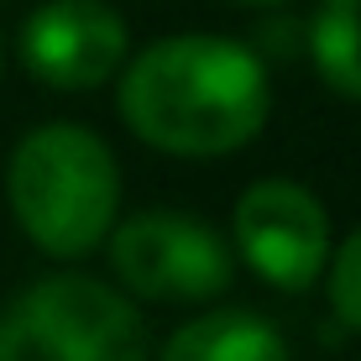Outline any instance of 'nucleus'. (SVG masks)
Returning <instances> with one entry per match:
<instances>
[{"label": "nucleus", "instance_id": "obj_7", "mask_svg": "<svg viewBox=\"0 0 361 361\" xmlns=\"http://www.w3.org/2000/svg\"><path fill=\"white\" fill-rule=\"evenodd\" d=\"M163 361H288V345L267 319L246 309H215L173 335Z\"/></svg>", "mask_w": 361, "mask_h": 361}, {"label": "nucleus", "instance_id": "obj_2", "mask_svg": "<svg viewBox=\"0 0 361 361\" xmlns=\"http://www.w3.org/2000/svg\"><path fill=\"white\" fill-rule=\"evenodd\" d=\"M21 231L53 257H79L110 231L121 178L110 147L84 126H42L16 147L6 173Z\"/></svg>", "mask_w": 361, "mask_h": 361}, {"label": "nucleus", "instance_id": "obj_8", "mask_svg": "<svg viewBox=\"0 0 361 361\" xmlns=\"http://www.w3.org/2000/svg\"><path fill=\"white\" fill-rule=\"evenodd\" d=\"M309 53H314L319 79L335 94L361 99V0H325L309 27Z\"/></svg>", "mask_w": 361, "mask_h": 361}, {"label": "nucleus", "instance_id": "obj_6", "mask_svg": "<svg viewBox=\"0 0 361 361\" xmlns=\"http://www.w3.org/2000/svg\"><path fill=\"white\" fill-rule=\"evenodd\" d=\"M21 58L53 90H94L126 58V27L99 0H53L27 21Z\"/></svg>", "mask_w": 361, "mask_h": 361}, {"label": "nucleus", "instance_id": "obj_9", "mask_svg": "<svg viewBox=\"0 0 361 361\" xmlns=\"http://www.w3.org/2000/svg\"><path fill=\"white\" fill-rule=\"evenodd\" d=\"M330 304H335V314H341L345 325L361 330V231L341 246V257H335V267H330Z\"/></svg>", "mask_w": 361, "mask_h": 361}, {"label": "nucleus", "instance_id": "obj_4", "mask_svg": "<svg viewBox=\"0 0 361 361\" xmlns=\"http://www.w3.org/2000/svg\"><path fill=\"white\" fill-rule=\"evenodd\" d=\"M110 262L131 293L157 304H194L231 288V252L220 246V235L168 209L126 220L110 241Z\"/></svg>", "mask_w": 361, "mask_h": 361}, {"label": "nucleus", "instance_id": "obj_5", "mask_svg": "<svg viewBox=\"0 0 361 361\" xmlns=\"http://www.w3.org/2000/svg\"><path fill=\"white\" fill-rule=\"evenodd\" d=\"M241 257L278 288H309L330 262V220L298 183H252L235 204Z\"/></svg>", "mask_w": 361, "mask_h": 361}, {"label": "nucleus", "instance_id": "obj_3", "mask_svg": "<svg viewBox=\"0 0 361 361\" xmlns=\"http://www.w3.org/2000/svg\"><path fill=\"white\" fill-rule=\"evenodd\" d=\"M0 361H147V341L116 288L47 278L0 314Z\"/></svg>", "mask_w": 361, "mask_h": 361}, {"label": "nucleus", "instance_id": "obj_1", "mask_svg": "<svg viewBox=\"0 0 361 361\" xmlns=\"http://www.w3.org/2000/svg\"><path fill=\"white\" fill-rule=\"evenodd\" d=\"M121 116L163 152H235L267 121V73L231 37H168L131 63Z\"/></svg>", "mask_w": 361, "mask_h": 361}]
</instances>
